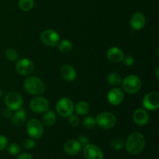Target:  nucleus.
Returning <instances> with one entry per match:
<instances>
[{
  "mask_svg": "<svg viewBox=\"0 0 159 159\" xmlns=\"http://www.w3.org/2000/svg\"><path fill=\"white\" fill-rule=\"evenodd\" d=\"M23 86L28 93L35 96L43 94L46 89L44 82L40 78L36 76H30L25 79Z\"/></svg>",
  "mask_w": 159,
  "mask_h": 159,
  "instance_id": "nucleus-2",
  "label": "nucleus"
},
{
  "mask_svg": "<svg viewBox=\"0 0 159 159\" xmlns=\"http://www.w3.org/2000/svg\"><path fill=\"white\" fill-rule=\"evenodd\" d=\"M144 110H156L159 107V93L158 92H150L145 95L142 101Z\"/></svg>",
  "mask_w": 159,
  "mask_h": 159,
  "instance_id": "nucleus-8",
  "label": "nucleus"
},
{
  "mask_svg": "<svg viewBox=\"0 0 159 159\" xmlns=\"http://www.w3.org/2000/svg\"><path fill=\"white\" fill-rule=\"evenodd\" d=\"M107 57L110 61L119 63V62L122 61L123 59H124V54L122 50L120 49L119 48L112 47L107 50Z\"/></svg>",
  "mask_w": 159,
  "mask_h": 159,
  "instance_id": "nucleus-16",
  "label": "nucleus"
},
{
  "mask_svg": "<svg viewBox=\"0 0 159 159\" xmlns=\"http://www.w3.org/2000/svg\"><path fill=\"white\" fill-rule=\"evenodd\" d=\"M145 144L146 141L144 135L139 132H134L128 137L124 146L128 153L138 155L144 150Z\"/></svg>",
  "mask_w": 159,
  "mask_h": 159,
  "instance_id": "nucleus-1",
  "label": "nucleus"
},
{
  "mask_svg": "<svg viewBox=\"0 0 159 159\" xmlns=\"http://www.w3.org/2000/svg\"><path fill=\"white\" fill-rule=\"evenodd\" d=\"M78 141L81 144V145H86V144H89V139L85 135H81L78 138Z\"/></svg>",
  "mask_w": 159,
  "mask_h": 159,
  "instance_id": "nucleus-33",
  "label": "nucleus"
},
{
  "mask_svg": "<svg viewBox=\"0 0 159 159\" xmlns=\"http://www.w3.org/2000/svg\"><path fill=\"white\" fill-rule=\"evenodd\" d=\"M158 70H159V68H157V70H156V78H157V79H158V78H159V76H158Z\"/></svg>",
  "mask_w": 159,
  "mask_h": 159,
  "instance_id": "nucleus-36",
  "label": "nucleus"
},
{
  "mask_svg": "<svg viewBox=\"0 0 159 159\" xmlns=\"http://www.w3.org/2000/svg\"><path fill=\"white\" fill-rule=\"evenodd\" d=\"M146 25V17L141 12H135L130 18V26L134 30H141Z\"/></svg>",
  "mask_w": 159,
  "mask_h": 159,
  "instance_id": "nucleus-13",
  "label": "nucleus"
},
{
  "mask_svg": "<svg viewBox=\"0 0 159 159\" xmlns=\"http://www.w3.org/2000/svg\"><path fill=\"white\" fill-rule=\"evenodd\" d=\"M74 110H75V113H77V114L82 116V115L87 114V113L89 112L90 106L88 102L81 101V102H78Z\"/></svg>",
  "mask_w": 159,
  "mask_h": 159,
  "instance_id": "nucleus-21",
  "label": "nucleus"
},
{
  "mask_svg": "<svg viewBox=\"0 0 159 159\" xmlns=\"http://www.w3.org/2000/svg\"><path fill=\"white\" fill-rule=\"evenodd\" d=\"M57 48L61 52L66 54L72 50L73 45L69 40H63L62 41L59 42L57 44Z\"/></svg>",
  "mask_w": 159,
  "mask_h": 159,
  "instance_id": "nucleus-23",
  "label": "nucleus"
},
{
  "mask_svg": "<svg viewBox=\"0 0 159 159\" xmlns=\"http://www.w3.org/2000/svg\"><path fill=\"white\" fill-rule=\"evenodd\" d=\"M133 120L138 126H144L148 123L149 115L144 109H137L133 114Z\"/></svg>",
  "mask_w": 159,
  "mask_h": 159,
  "instance_id": "nucleus-15",
  "label": "nucleus"
},
{
  "mask_svg": "<svg viewBox=\"0 0 159 159\" xmlns=\"http://www.w3.org/2000/svg\"><path fill=\"white\" fill-rule=\"evenodd\" d=\"M18 52L13 48H9L6 52V57L10 61H15L18 59Z\"/></svg>",
  "mask_w": 159,
  "mask_h": 159,
  "instance_id": "nucleus-27",
  "label": "nucleus"
},
{
  "mask_svg": "<svg viewBox=\"0 0 159 159\" xmlns=\"http://www.w3.org/2000/svg\"><path fill=\"white\" fill-rule=\"evenodd\" d=\"M8 152L10 155H16L20 152V147L16 143H12L8 146Z\"/></svg>",
  "mask_w": 159,
  "mask_h": 159,
  "instance_id": "nucleus-28",
  "label": "nucleus"
},
{
  "mask_svg": "<svg viewBox=\"0 0 159 159\" xmlns=\"http://www.w3.org/2000/svg\"><path fill=\"white\" fill-rule=\"evenodd\" d=\"M75 106L69 98L63 97L57 101L56 104L57 113L62 117H68L74 112Z\"/></svg>",
  "mask_w": 159,
  "mask_h": 159,
  "instance_id": "nucleus-5",
  "label": "nucleus"
},
{
  "mask_svg": "<svg viewBox=\"0 0 159 159\" xmlns=\"http://www.w3.org/2000/svg\"><path fill=\"white\" fill-rule=\"evenodd\" d=\"M16 70L20 75L26 76L30 75L34 70V65L31 60L28 58H22L16 62Z\"/></svg>",
  "mask_w": 159,
  "mask_h": 159,
  "instance_id": "nucleus-11",
  "label": "nucleus"
},
{
  "mask_svg": "<svg viewBox=\"0 0 159 159\" xmlns=\"http://www.w3.org/2000/svg\"><path fill=\"white\" fill-rule=\"evenodd\" d=\"M83 155L85 159H103V152L97 145L88 144L84 146Z\"/></svg>",
  "mask_w": 159,
  "mask_h": 159,
  "instance_id": "nucleus-12",
  "label": "nucleus"
},
{
  "mask_svg": "<svg viewBox=\"0 0 159 159\" xmlns=\"http://www.w3.org/2000/svg\"><path fill=\"white\" fill-rule=\"evenodd\" d=\"M26 131L34 139H40L43 134V124L37 119H31L26 124Z\"/></svg>",
  "mask_w": 159,
  "mask_h": 159,
  "instance_id": "nucleus-7",
  "label": "nucleus"
},
{
  "mask_svg": "<svg viewBox=\"0 0 159 159\" xmlns=\"http://www.w3.org/2000/svg\"><path fill=\"white\" fill-rule=\"evenodd\" d=\"M5 104L11 110H17L23 106V100L21 95L16 92H9L5 96Z\"/></svg>",
  "mask_w": 159,
  "mask_h": 159,
  "instance_id": "nucleus-6",
  "label": "nucleus"
},
{
  "mask_svg": "<svg viewBox=\"0 0 159 159\" xmlns=\"http://www.w3.org/2000/svg\"><path fill=\"white\" fill-rule=\"evenodd\" d=\"M122 61H124V65L127 67H130L134 64L135 60L132 56L130 55H127V56H124V59H123Z\"/></svg>",
  "mask_w": 159,
  "mask_h": 159,
  "instance_id": "nucleus-31",
  "label": "nucleus"
},
{
  "mask_svg": "<svg viewBox=\"0 0 159 159\" xmlns=\"http://www.w3.org/2000/svg\"><path fill=\"white\" fill-rule=\"evenodd\" d=\"M96 125V118L93 117L91 116H87L82 120V126L86 129H93L94 128Z\"/></svg>",
  "mask_w": 159,
  "mask_h": 159,
  "instance_id": "nucleus-25",
  "label": "nucleus"
},
{
  "mask_svg": "<svg viewBox=\"0 0 159 159\" xmlns=\"http://www.w3.org/2000/svg\"><path fill=\"white\" fill-rule=\"evenodd\" d=\"M43 124L47 127H51L56 122V113L52 110H47L43 116Z\"/></svg>",
  "mask_w": 159,
  "mask_h": 159,
  "instance_id": "nucleus-20",
  "label": "nucleus"
},
{
  "mask_svg": "<svg viewBox=\"0 0 159 159\" xmlns=\"http://www.w3.org/2000/svg\"><path fill=\"white\" fill-rule=\"evenodd\" d=\"M2 94H3L2 90L1 89H0V97H2Z\"/></svg>",
  "mask_w": 159,
  "mask_h": 159,
  "instance_id": "nucleus-37",
  "label": "nucleus"
},
{
  "mask_svg": "<svg viewBox=\"0 0 159 159\" xmlns=\"http://www.w3.org/2000/svg\"><path fill=\"white\" fill-rule=\"evenodd\" d=\"M30 108L36 113H45L49 108V102L44 97L37 96L31 99L30 102Z\"/></svg>",
  "mask_w": 159,
  "mask_h": 159,
  "instance_id": "nucleus-10",
  "label": "nucleus"
},
{
  "mask_svg": "<svg viewBox=\"0 0 159 159\" xmlns=\"http://www.w3.org/2000/svg\"><path fill=\"white\" fill-rule=\"evenodd\" d=\"M124 98V93L122 89L119 88H113L109 91L107 94L108 102L113 106H118L123 102Z\"/></svg>",
  "mask_w": 159,
  "mask_h": 159,
  "instance_id": "nucleus-14",
  "label": "nucleus"
},
{
  "mask_svg": "<svg viewBox=\"0 0 159 159\" xmlns=\"http://www.w3.org/2000/svg\"><path fill=\"white\" fill-rule=\"evenodd\" d=\"M8 144V140L4 135L0 134V152L6 148Z\"/></svg>",
  "mask_w": 159,
  "mask_h": 159,
  "instance_id": "nucleus-32",
  "label": "nucleus"
},
{
  "mask_svg": "<svg viewBox=\"0 0 159 159\" xmlns=\"http://www.w3.org/2000/svg\"><path fill=\"white\" fill-rule=\"evenodd\" d=\"M60 71L62 78L68 82H73L77 76L75 69L70 65H62Z\"/></svg>",
  "mask_w": 159,
  "mask_h": 159,
  "instance_id": "nucleus-17",
  "label": "nucleus"
},
{
  "mask_svg": "<svg viewBox=\"0 0 159 159\" xmlns=\"http://www.w3.org/2000/svg\"><path fill=\"white\" fill-rule=\"evenodd\" d=\"M141 79L134 75L127 76L122 82V87L124 92L128 94H135L141 88Z\"/></svg>",
  "mask_w": 159,
  "mask_h": 159,
  "instance_id": "nucleus-3",
  "label": "nucleus"
},
{
  "mask_svg": "<svg viewBox=\"0 0 159 159\" xmlns=\"http://www.w3.org/2000/svg\"><path fill=\"white\" fill-rule=\"evenodd\" d=\"M96 123L102 129H110L116 125V118L113 113L110 112H102L96 117Z\"/></svg>",
  "mask_w": 159,
  "mask_h": 159,
  "instance_id": "nucleus-4",
  "label": "nucleus"
},
{
  "mask_svg": "<svg viewBox=\"0 0 159 159\" xmlns=\"http://www.w3.org/2000/svg\"><path fill=\"white\" fill-rule=\"evenodd\" d=\"M36 142L34 139H26L23 142V147L25 149H32L33 148L35 147Z\"/></svg>",
  "mask_w": 159,
  "mask_h": 159,
  "instance_id": "nucleus-30",
  "label": "nucleus"
},
{
  "mask_svg": "<svg viewBox=\"0 0 159 159\" xmlns=\"http://www.w3.org/2000/svg\"><path fill=\"white\" fill-rule=\"evenodd\" d=\"M40 40L47 46L55 47L60 42V35L54 30H46L40 35Z\"/></svg>",
  "mask_w": 159,
  "mask_h": 159,
  "instance_id": "nucleus-9",
  "label": "nucleus"
},
{
  "mask_svg": "<svg viewBox=\"0 0 159 159\" xmlns=\"http://www.w3.org/2000/svg\"><path fill=\"white\" fill-rule=\"evenodd\" d=\"M34 6V0H19V7L25 12L31 10Z\"/></svg>",
  "mask_w": 159,
  "mask_h": 159,
  "instance_id": "nucleus-24",
  "label": "nucleus"
},
{
  "mask_svg": "<svg viewBox=\"0 0 159 159\" xmlns=\"http://www.w3.org/2000/svg\"><path fill=\"white\" fill-rule=\"evenodd\" d=\"M82 149V145L77 140H69L64 145V150L68 155H77Z\"/></svg>",
  "mask_w": 159,
  "mask_h": 159,
  "instance_id": "nucleus-18",
  "label": "nucleus"
},
{
  "mask_svg": "<svg viewBox=\"0 0 159 159\" xmlns=\"http://www.w3.org/2000/svg\"><path fill=\"white\" fill-rule=\"evenodd\" d=\"M3 116L6 118H9L12 116V111H11L10 109L7 108L3 111Z\"/></svg>",
  "mask_w": 159,
  "mask_h": 159,
  "instance_id": "nucleus-34",
  "label": "nucleus"
},
{
  "mask_svg": "<svg viewBox=\"0 0 159 159\" xmlns=\"http://www.w3.org/2000/svg\"><path fill=\"white\" fill-rule=\"evenodd\" d=\"M26 120V112L24 109H19L13 114L12 118V124L16 127L23 125Z\"/></svg>",
  "mask_w": 159,
  "mask_h": 159,
  "instance_id": "nucleus-19",
  "label": "nucleus"
},
{
  "mask_svg": "<svg viewBox=\"0 0 159 159\" xmlns=\"http://www.w3.org/2000/svg\"><path fill=\"white\" fill-rule=\"evenodd\" d=\"M107 82L112 86H117L122 82V77L117 72H111L107 76Z\"/></svg>",
  "mask_w": 159,
  "mask_h": 159,
  "instance_id": "nucleus-22",
  "label": "nucleus"
},
{
  "mask_svg": "<svg viewBox=\"0 0 159 159\" xmlns=\"http://www.w3.org/2000/svg\"><path fill=\"white\" fill-rule=\"evenodd\" d=\"M18 159H34V158H33L32 155H30V154L24 153V154H22V155L19 157Z\"/></svg>",
  "mask_w": 159,
  "mask_h": 159,
  "instance_id": "nucleus-35",
  "label": "nucleus"
},
{
  "mask_svg": "<svg viewBox=\"0 0 159 159\" xmlns=\"http://www.w3.org/2000/svg\"><path fill=\"white\" fill-rule=\"evenodd\" d=\"M68 123L72 127H77L80 124V120L77 116L71 114V116H68Z\"/></svg>",
  "mask_w": 159,
  "mask_h": 159,
  "instance_id": "nucleus-29",
  "label": "nucleus"
},
{
  "mask_svg": "<svg viewBox=\"0 0 159 159\" xmlns=\"http://www.w3.org/2000/svg\"><path fill=\"white\" fill-rule=\"evenodd\" d=\"M110 146L113 150L116 151H120L124 148V143L123 140L120 139V138H115L110 143Z\"/></svg>",
  "mask_w": 159,
  "mask_h": 159,
  "instance_id": "nucleus-26",
  "label": "nucleus"
}]
</instances>
